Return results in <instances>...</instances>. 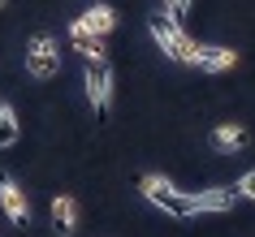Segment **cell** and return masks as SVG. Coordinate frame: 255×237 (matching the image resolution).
<instances>
[{
  "instance_id": "9a60e30c",
  "label": "cell",
  "mask_w": 255,
  "mask_h": 237,
  "mask_svg": "<svg viewBox=\"0 0 255 237\" xmlns=\"http://www.w3.org/2000/svg\"><path fill=\"white\" fill-rule=\"evenodd\" d=\"M4 4H9V0H0V9H4Z\"/></svg>"
},
{
  "instance_id": "7a4b0ae2",
  "label": "cell",
  "mask_w": 255,
  "mask_h": 237,
  "mask_svg": "<svg viewBox=\"0 0 255 237\" xmlns=\"http://www.w3.org/2000/svg\"><path fill=\"white\" fill-rule=\"evenodd\" d=\"M138 190H143V198H147L151 207H160L164 216H173V220H190V216H199L195 211V194H186V190H177L169 177H160V172H147L143 181H138Z\"/></svg>"
},
{
  "instance_id": "8992f818",
  "label": "cell",
  "mask_w": 255,
  "mask_h": 237,
  "mask_svg": "<svg viewBox=\"0 0 255 237\" xmlns=\"http://www.w3.org/2000/svg\"><path fill=\"white\" fill-rule=\"evenodd\" d=\"M247 143H251V134L242 130L238 121H221L212 130V151H221V156H238Z\"/></svg>"
},
{
  "instance_id": "4fadbf2b",
  "label": "cell",
  "mask_w": 255,
  "mask_h": 237,
  "mask_svg": "<svg viewBox=\"0 0 255 237\" xmlns=\"http://www.w3.org/2000/svg\"><path fill=\"white\" fill-rule=\"evenodd\" d=\"M186 13H190V0H164V17H173V22H182Z\"/></svg>"
},
{
  "instance_id": "9c48e42d",
  "label": "cell",
  "mask_w": 255,
  "mask_h": 237,
  "mask_svg": "<svg viewBox=\"0 0 255 237\" xmlns=\"http://www.w3.org/2000/svg\"><path fill=\"white\" fill-rule=\"evenodd\" d=\"M78 22H82L87 30H95L100 39H108V35L117 30V9H113V4H87Z\"/></svg>"
},
{
  "instance_id": "5b68a950",
  "label": "cell",
  "mask_w": 255,
  "mask_h": 237,
  "mask_svg": "<svg viewBox=\"0 0 255 237\" xmlns=\"http://www.w3.org/2000/svg\"><path fill=\"white\" fill-rule=\"evenodd\" d=\"M0 207H4V216H9V224H17V229H26V224H30L26 190H22L9 172H0Z\"/></svg>"
},
{
  "instance_id": "5bb4252c",
  "label": "cell",
  "mask_w": 255,
  "mask_h": 237,
  "mask_svg": "<svg viewBox=\"0 0 255 237\" xmlns=\"http://www.w3.org/2000/svg\"><path fill=\"white\" fill-rule=\"evenodd\" d=\"M234 190H238L242 198H251V203H255V168H251V172H242V177H238V185H234Z\"/></svg>"
},
{
  "instance_id": "30bf717a",
  "label": "cell",
  "mask_w": 255,
  "mask_h": 237,
  "mask_svg": "<svg viewBox=\"0 0 255 237\" xmlns=\"http://www.w3.org/2000/svg\"><path fill=\"white\" fill-rule=\"evenodd\" d=\"M238 198L242 194L234 185H212V190H199V194H195V211H229Z\"/></svg>"
},
{
  "instance_id": "ba28073f",
  "label": "cell",
  "mask_w": 255,
  "mask_h": 237,
  "mask_svg": "<svg viewBox=\"0 0 255 237\" xmlns=\"http://www.w3.org/2000/svg\"><path fill=\"white\" fill-rule=\"evenodd\" d=\"M69 43H74V52H82L87 61H108V52H104V39H100L95 30H87V26L78 22V17L69 22Z\"/></svg>"
},
{
  "instance_id": "277c9868",
  "label": "cell",
  "mask_w": 255,
  "mask_h": 237,
  "mask_svg": "<svg viewBox=\"0 0 255 237\" xmlns=\"http://www.w3.org/2000/svg\"><path fill=\"white\" fill-rule=\"evenodd\" d=\"M26 74L35 82H48L61 74V43H56V35H35L26 43Z\"/></svg>"
},
{
  "instance_id": "3957f363",
  "label": "cell",
  "mask_w": 255,
  "mask_h": 237,
  "mask_svg": "<svg viewBox=\"0 0 255 237\" xmlns=\"http://www.w3.org/2000/svg\"><path fill=\"white\" fill-rule=\"evenodd\" d=\"M82 86H87V104H91L95 121H104L113 112V69H108V61H87Z\"/></svg>"
},
{
  "instance_id": "8fae6325",
  "label": "cell",
  "mask_w": 255,
  "mask_h": 237,
  "mask_svg": "<svg viewBox=\"0 0 255 237\" xmlns=\"http://www.w3.org/2000/svg\"><path fill=\"white\" fill-rule=\"evenodd\" d=\"M234 65H238V52H234V48H208V43H203L195 69H203V74H225V69H234Z\"/></svg>"
},
{
  "instance_id": "6da1fadb",
  "label": "cell",
  "mask_w": 255,
  "mask_h": 237,
  "mask_svg": "<svg viewBox=\"0 0 255 237\" xmlns=\"http://www.w3.org/2000/svg\"><path fill=\"white\" fill-rule=\"evenodd\" d=\"M151 30V39H156V48H160L169 61H177V65H199V52H203V43L199 39H190L186 30H182V22H173V17H151L147 22Z\"/></svg>"
},
{
  "instance_id": "52a82bcc",
  "label": "cell",
  "mask_w": 255,
  "mask_h": 237,
  "mask_svg": "<svg viewBox=\"0 0 255 237\" xmlns=\"http://www.w3.org/2000/svg\"><path fill=\"white\" fill-rule=\"evenodd\" d=\"M52 229H56V237L78 233V198L74 194H56L52 198Z\"/></svg>"
},
{
  "instance_id": "7c38bea8",
  "label": "cell",
  "mask_w": 255,
  "mask_h": 237,
  "mask_svg": "<svg viewBox=\"0 0 255 237\" xmlns=\"http://www.w3.org/2000/svg\"><path fill=\"white\" fill-rule=\"evenodd\" d=\"M17 134H22V125H17V112L4 104V99H0V151H4V147H13V143H17Z\"/></svg>"
}]
</instances>
